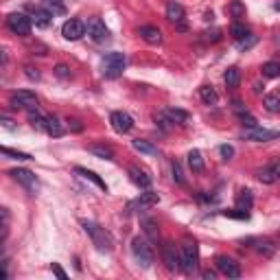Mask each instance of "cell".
<instances>
[{
    "label": "cell",
    "mask_w": 280,
    "mask_h": 280,
    "mask_svg": "<svg viewBox=\"0 0 280 280\" xmlns=\"http://www.w3.org/2000/svg\"><path fill=\"white\" fill-rule=\"evenodd\" d=\"M55 75L60 77V79H70V68H68L66 63H60V66H55Z\"/></svg>",
    "instance_id": "ab89813d"
},
{
    "label": "cell",
    "mask_w": 280,
    "mask_h": 280,
    "mask_svg": "<svg viewBox=\"0 0 280 280\" xmlns=\"http://www.w3.org/2000/svg\"><path fill=\"white\" fill-rule=\"evenodd\" d=\"M125 63H127V57L123 55V53H107V55H103V60H101L103 77H105V79H116V77H121L123 70H125Z\"/></svg>",
    "instance_id": "7a4b0ae2"
},
{
    "label": "cell",
    "mask_w": 280,
    "mask_h": 280,
    "mask_svg": "<svg viewBox=\"0 0 280 280\" xmlns=\"http://www.w3.org/2000/svg\"><path fill=\"white\" fill-rule=\"evenodd\" d=\"M274 7H276V9H278V11H280V2H276V4H274Z\"/></svg>",
    "instance_id": "f907efd6"
},
{
    "label": "cell",
    "mask_w": 280,
    "mask_h": 280,
    "mask_svg": "<svg viewBox=\"0 0 280 280\" xmlns=\"http://www.w3.org/2000/svg\"><path fill=\"white\" fill-rule=\"evenodd\" d=\"M204 35H206V37H204L206 42H219V40H221V31H219V29H213V31H206Z\"/></svg>",
    "instance_id": "7bdbcfd3"
},
{
    "label": "cell",
    "mask_w": 280,
    "mask_h": 280,
    "mask_svg": "<svg viewBox=\"0 0 280 280\" xmlns=\"http://www.w3.org/2000/svg\"><path fill=\"white\" fill-rule=\"evenodd\" d=\"M162 260H164L169 272H180V252L171 243H166L162 248Z\"/></svg>",
    "instance_id": "4fadbf2b"
},
{
    "label": "cell",
    "mask_w": 280,
    "mask_h": 280,
    "mask_svg": "<svg viewBox=\"0 0 280 280\" xmlns=\"http://www.w3.org/2000/svg\"><path fill=\"white\" fill-rule=\"evenodd\" d=\"M51 269H53V274H55L57 278H62V280H66V278H68V276H66V272H63V269H62L57 263H53V265H51Z\"/></svg>",
    "instance_id": "bcb514c9"
},
{
    "label": "cell",
    "mask_w": 280,
    "mask_h": 280,
    "mask_svg": "<svg viewBox=\"0 0 280 280\" xmlns=\"http://www.w3.org/2000/svg\"><path fill=\"white\" fill-rule=\"evenodd\" d=\"M2 156H7V158H11V160H33L29 154H22V151H13V149H9V147H2Z\"/></svg>",
    "instance_id": "d590c367"
},
{
    "label": "cell",
    "mask_w": 280,
    "mask_h": 280,
    "mask_svg": "<svg viewBox=\"0 0 280 280\" xmlns=\"http://www.w3.org/2000/svg\"><path fill=\"white\" fill-rule=\"evenodd\" d=\"M260 70H263V77H267V79H276V77H280V63L278 62H265Z\"/></svg>",
    "instance_id": "4dcf8cb0"
},
{
    "label": "cell",
    "mask_w": 280,
    "mask_h": 280,
    "mask_svg": "<svg viewBox=\"0 0 280 280\" xmlns=\"http://www.w3.org/2000/svg\"><path fill=\"white\" fill-rule=\"evenodd\" d=\"M219 154H221V158L223 160H230L234 156V147H230V145H221L219 147Z\"/></svg>",
    "instance_id": "b9f144b4"
},
{
    "label": "cell",
    "mask_w": 280,
    "mask_h": 280,
    "mask_svg": "<svg viewBox=\"0 0 280 280\" xmlns=\"http://www.w3.org/2000/svg\"><path fill=\"white\" fill-rule=\"evenodd\" d=\"M263 105L267 112H272V114H278L280 112V96L278 94H267L263 96Z\"/></svg>",
    "instance_id": "1f68e13d"
},
{
    "label": "cell",
    "mask_w": 280,
    "mask_h": 280,
    "mask_svg": "<svg viewBox=\"0 0 280 280\" xmlns=\"http://www.w3.org/2000/svg\"><path fill=\"white\" fill-rule=\"evenodd\" d=\"M256 252L269 258V256H274V252H276V245H272L269 241H256Z\"/></svg>",
    "instance_id": "d6a6232c"
},
{
    "label": "cell",
    "mask_w": 280,
    "mask_h": 280,
    "mask_svg": "<svg viewBox=\"0 0 280 280\" xmlns=\"http://www.w3.org/2000/svg\"><path fill=\"white\" fill-rule=\"evenodd\" d=\"M217 269L223 276H228V278H239L241 276V267H239V263L237 260H232L230 256H217Z\"/></svg>",
    "instance_id": "8fae6325"
},
{
    "label": "cell",
    "mask_w": 280,
    "mask_h": 280,
    "mask_svg": "<svg viewBox=\"0 0 280 280\" xmlns=\"http://www.w3.org/2000/svg\"><path fill=\"white\" fill-rule=\"evenodd\" d=\"M173 178H175V182L178 184H184V173H182V166H180V162L178 160H173Z\"/></svg>",
    "instance_id": "60d3db41"
},
{
    "label": "cell",
    "mask_w": 280,
    "mask_h": 280,
    "mask_svg": "<svg viewBox=\"0 0 280 280\" xmlns=\"http://www.w3.org/2000/svg\"><path fill=\"white\" fill-rule=\"evenodd\" d=\"M160 201L158 193H151V190H147V193H140L138 201H136V206H140V208H151V206H156Z\"/></svg>",
    "instance_id": "4316f807"
},
{
    "label": "cell",
    "mask_w": 280,
    "mask_h": 280,
    "mask_svg": "<svg viewBox=\"0 0 280 280\" xmlns=\"http://www.w3.org/2000/svg\"><path fill=\"white\" fill-rule=\"evenodd\" d=\"M254 44H256V37H254V35H248V37H243V40H239L237 46H239V51H248V48H252Z\"/></svg>",
    "instance_id": "f35d334b"
},
{
    "label": "cell",
    "mask_w": 280,
    "mask_h": 280,
    "mask_svg": "<svg viewBox=\"0 0 280 280\" xmlns=\"http://www.w3.org/2000/svg\"><path fill=\"white\" fill-rule=\"evenodd\" d=\"M204 278H208V280H215V272H210V269H206L204 274H201Z\"/></svg>",
    "instance_id": "681fc988"
},
{
    "label": "cell",
    "mask_w": 280,
    "mask_h": 280,
    "mask_svg": "<svg viewBox=\"0 0 280 280\" xmlns=\"http://www.w3.org/2000/svg\"><path fill=\"white\" fill-rule=\"evenodd\" d=\"M9 105L13 110H33V107H37V96L31 90H18L11 94Z\"/></svg>",
    "instance_id": "52a82bcc"
},
{
    "label": "cell",
    "mask_w": 280,
    "mask_h": 280,
    "mask_svg": "<svg viewBox=\"0 0 280 280\" xmlns=\"http://www.w3.org/2000/svg\"><path fill=\"white\" fill-rule=\"evenodd\" d=\"M199 96H201V101H204L206 105H215V103L219 101V94L215 92L213 86H201L199 88Z\"/></svg>",
    "instance_id": "484cf974"
},
{
    "label": "cell",
    "mask_w": 280,
    "mask_h": 280,
    "mask_svg": "<svg viewBox=\"0 0 280 280\" xmlns=\"http://www.w3.org/2000/svg\"><path fill=\"white\" fill-rule=\"evenodd\" d=\"M166 18L175 24H182V20H184V7L180 2H175V0L166 2Z\"/></svg>",
    "instance_id": "2e32d148"
},
{
    "label": "cell",
    "mask_w": 280,
    "mask_h": 280,
    "mask_svg": "<svg viewBox=\"0 0 280 280\" xmlns=\"http://www.w3.org/2000/svg\"><path fill=\"white\" fill-rule=\"evenodd\" d=\"M221 215H225V217H232V219H248V213H245V210H241V213H234V210H223Z\"/></svg>",
    "instance_id": "f6af8a7d"
},
{
    "label": "cell",
    "mask_w": 280,
    "mask_h": 280,
    "mask_svg": "<svg viewBox=\"0 0 280 280\" xmlns=\"http://www.w3.org/2000/svg\"><path fill=\"white\" fill-rule=\"evenodd\" d=\"M223 81H225V86L228 88H239V81H241V70L239 68H228L225 70V75H223Z\"/></svg>",
    "instance_id": "83f0119b"
},
{
    "label": "cell",
    "mask_w": 280,
    "mask_h": 280,
    "mask_svg": "<svg viewBox=\"0 0 280 280\" xmlns=\"http://www.w3.org/2000/svg\"><path fill=\"white\" fill-rule=\"evenodd\" d=\"M228 11L232 13L234 18H241L245 13V4L241 2V0H232V2H230V7H228Z\"/></svg>",
    "instance_id": "8d00e7d4"
},
{
    "label": "cell",
    "mask_w": 280,
    "mask_h": 280,
    "mask_svg": "<svg viewBox=\"0 0 280 280\" xmlns=\"http://www.w3.org/2000/svg\"><path fill=\"white\" fill-rule=\"evenodd\" d=\"M9 175H11V178L18 182V184H22L31 195H35L37 190H40V182H37L35 173H31L29 169H13Z\"/></svg>",
    "instance_id": "ba28073f"
},
{
    "label": "cell",
    "mask_w": 280,
    "mask_h": 280,
    "mask_svg": "<svg viewBox=\"0 0 280 280\" xmlns=\"http://www.w3.org/2000/svg\"><path fill=\"white\" fill-rule=\"evenodd\" d=\"M24 75H27L31 81H37V79H40V72H37V68H33V66H27V68H24Z\"/></svg>",
    "instance_id": "ee69618b"
},
{
    "label": "cell",
    "mask_w": 280,
    "mask_h": 280,
    "mask_svg": "<svg viewBox=\"0 0 280 280\" xmlns=\"http://www.w3.org/2000/svg\"><path fill=\"white\" fill-rule=\"evenodd\" d=\"M131 254H134V258L138 260V265L142 269H149L151 263H154V249H151L149 241L142 237H136L131 241Z\"/></svg>",
    "instance_id": "277c9868"
},
{
    "label": "cell",
    "mask_w": 280,
    "mask_h": 280,
    "mask_svg": "<svg viewBox=\"0 0 280 280\" xmlns=\"http://www.w3.org/2000/svg\"><path fill=\"white\" fill-rule=\"evenodd\" d=\"M140 37L147 44H160L162 42V33L158 27H140Z\"/></svg>",
    "instance_id": "ffe728a7"
},
{
    "label": "cell",
    "mask_w": 280,
    "mask_h": 280,
    "mask_svg": "<svg viewBox=\"0 0 280 280\" xmlns=\"http://www.w3.org/2000/svg\"><path fill=\"white\" fill-rule=\"evenodd\" d=\"M197 263H199V254H197V245L195 243H184L180 249V269L184 274H195L197 272Z\"/></svg>",
    "instance_id": "3957f363"
},
{
    "label": "cell",
    "mask_w": 280,
    "mask_h": 280,
    "mask_svg": "<svg viewBox=\"0 0 280 280\" xmlns=\"http://www.w3.org/2000/svg\"><path fill=\"white\" fill-rule=\"evenodd\" d=\"M258 180L263 182V184H274L276 180H280V158L269 162L267 166H263V169L258 171Z\"/></svg>",
    "instance_id": "7c38bea8"
},
{
    "label": "cell",
    "mask_w": 280,
    "mask_h": 280,
    "mask_svg": "<svg viewBox=\"0 0 280 280\" xmlns=\"http://www.w3.org/2000/svg\"><path fill=\"white\" fill-rule=\"evenodd\" d=\"M164 114L169 116L173 123H178V125H184V123H188L190 114L186 110H180V107H169V110H164Z\"/></svg>",
    "instance_id": "7402d4cb"
},
{
    "label": "cell",
    "mask_w": 280,
    "mask_h": 280,
    "mask_svg": "<svg viewBox=\"0 0 280 280\" xmlns=\"http://www.w3.org/2000/svg\"><path fill=\"white\" fill-rule=\"evenodd\" d=\"M31 24L33 20L29 16H24V13H9L7 16V29L13 33V35H22L27 37L29 33H31Z\"/></svg>",
    "instance_id": "5b68a950"
},
{
    "label": "cell",
    "mask_w": 280,
    "mask_h": 280,
    "mask_svg": "<svg viewBox=\"0 0 280 280\" xmlns=\"http://www.w3.org/2000/svg\"><path fill=\"white\" fill-rule=\"evenodd\" d=\"M278 96H280V90H278Z\"/></svg>",
    "instance_id": "816d5d0a"
},
{
    "label": "cell",
    "mask_w": 280,
    "mask_h": 280,
    "mask_svg": "<svg viewBox=\"0 0 280 280\" xmlns=\"http://www.w3.org/2000/svg\"><path fill=\"white\" fill-rule=\"evenodd\" d=\"M110 123H112L116 134H127V131L134 129V119H131L127 112H112Z\"/></svg>",
    "instance_id": "9c48e42d"
},
{
    "label": "cell",
    "mask_w": 280,
    "mask_h": 280,
    "mask_svg": "<svg viewBox=\"0 0 280 280\" xmlns=\"http://www.w3.org/2000/svg\"><path fill=\"white\" fill-rule=\"evenodd\" d=\"M230 33H232V35H234V40H243V37H248L249 35V31H248V29H245L243 27V24H241V22H234L232 24V27H230Z\"/></svg>",
    "instance_id": "836d02e7"
},
{
    "label": "cell",
    "mask_w": 280,
    "mask_h": 280,
    "mask_svg": "<svg viewBox=\"0 0 280 280\" xmlns=\"http://www.w3.org/2000/svg\"><path fill=\"white\" fill-rule=\"evenodd\" d=\"M131 147H134L136 151H140V154H145V156H156V154H158V149H156L151 142L140 140V138H136L134 142H131Z\"/></svg>",
    "instance_id": "f1b7e54d"
},
{
    "label": "cell",
    "mask_w": 280,
    "mask_h": 280,
    "mask_svg": "<svg viewBox=\"0 0 280 280\" xmlns=\"http://www.w3.org/2000/svg\"><path fill=\"white\" fill-rule=\"evenodd\" d=\"M188 166H190L193 173H201V171H204V158H201V151H197V149L188 151Z\"/></svg>",
    "instance_id": "cb8c5ba5"
},
{
    "label": "cell",
    "mask_w": 280,
    "mask_h": 280,
    "mask_svg": "<svg viewBox=\"0 0 280 280\" xmlns=\"http://www.w3.org/2000/svg\"><path fill=\"white\" fill-rule=\"evenodd\" d=\"M129 180L134 182L136 186H140V188H149L151 186V175L147 173V171L138 169V166H129Z\"/></svg>",
    "instance_id": "5bb4252c"
},
{
    "label": "cell",
    "mask_w": 280,
    "mask_h": 280,
    "mask_svg": "<svg viewBox=\"0 0 280 280\" xmlns=\"http://www.w3.org/2000/svg\"><path fill=\"white\" fill-rule=\"evenodd\" d=\"M86 29H88V35H90L96 44H105V42L112 40L110 29L105 27V22H103L101 18H90L86 24Z\"/></svg>",
    "instance_id": "8992f818"
},
{
    "label": "cell",
    "mask_w": 280,
    "mask_h": 280,
    "mask_svg": "<svg viewBox=\"0 0 280 280\" xmlns=\"http://www.w3.org/2000/svg\"><path fill=\"white\" fill-rule=\"evenodd\" d=\"M86 31L88 29L81 20H66L63 22V27H62V35L66 37V40H70V42L81 40V37L86 35Z\"/></svg>",
    "instance_id": "30bf717a"
},
{
    "label": "cell",
    "mask_w": 280,
    "mask_h": 280,
    "mask_svg": "<svg viewBox=\"0 0 280 280\" xmlns=\"http://www.w3.org/2000/svg\"><path fill=\"white\" fill-rule=\"evenodd\" d=\"M75 173H77V175H81L83 180L92 182V184H94V186H99V188L103 190V193H107V184H105V182H103V180H101L96 173H92V171H88V169H81V166H77V169H75Z\"/></svg>",
    "instance_id": "d6986e66"
},
{
    "label": "cell",
    "mask_w": 280,
    "mask_h": 280,
    "mask_svg": "<svg viewBox=\"0 0 280 280\" xmlns=\"http://www.w3.org/2000/svg\"><path fill=\"white\" fill-rule=\"evenodd\" d=\"M27 112H29V123H31L33 129L46 131V121H48V116L40 114V112H37V107H33V110H27Z\"/></svg>",
    "instance_id": "ac0fdd59"
},
{
    "label": "cell",
    "mask_w": 280,
    "mask_h": 280,
    "mask_svg": "<svg viewBox=\"0 0 280 280\" xmlns=\"http://www.w3.org/2000/svg\"><path fill=\"white\" fill-rule=\"evenodd\" d=\"M88 151L101 160H114V149H112L110 145H90Z\"/></svg>",
    "instance_id": "44dd1931"
},
{
    "label": "cell",
    "mask_w": 280,
    "mask_h": 280,
    "mask_svg": "<svg viewBox=\"0 0 280 280\" xmlns=\"http://www.w3.org/2000/svg\"><path fill=\"white\" fill-rule=\"evenodd\" d=\"M232 110L237 112L239 116H241V114H248V110H245V105H243L241 101H234V103H232Z\"/></svg>",
    "instance_id": "7dc6e473"
},
{
    "label": "cell",
    "mask_w": 280,
    "mask_h": 280,
    "mask_svg": "<svg viewBox=\"0 0 280 280\" xmlns=\"http://www.w3.org/2000/svg\"><path fill=\"white\" fill-rule=\"evenodd\" d=\"M241 125L248 127V129H256L258 123H256V119H254V116L248 112V114H241Z\"/></svg>",
    "instance_id": "74e56055"
},
{
    "label": "cell",
    "mask_w": 280,
    "mask_h": 280,
    "mask_svg": "<svg viewBox=\"0 0 280 280\" xmlns=\"http://www.w3.org/2000/svg\"><path fill=\"white\" fill-rule=\"evenodd\" d=\"M248 140H254V142H267V140H274L280 136V131H272V129H260V127H256V129L248 131Z\"/></svg>",
    "instance_id": "9a60e30c"
},
{
    "label": "cell",
    "mask_w": 280,
    "mask_h": 280,
    "mask_svg": "<svg viewBox=\"0 0 280 280\" xmlns=\"http://www.w3.org/2000/svg\"><path fill=\"white\" fill-rule=\"evenodd\" d=\"M278 63H280V60H278Z\"/></svg>",
    "instance_id": "f5cc1de1"
},
{
    "label": "cell",
    "mask_w": 280,
    "mask_h": 280,
    "mask_svg": "<svg viewBox=\"0 0 280 280\" xmlns=\"http://www.w3.org/2000/svg\"><path fill=\"white\" fill-rule=\"evenodd\" d=\"M81 225H83V230H86V234L90 237L92 245H94L99 252H112V248H114V241H112L110 232H105V228H101L99 223H94V221H88V219H81Z\"/></svg>",
    "instance_id": "6da1fadb"
},
{
    "label": "cell",
    "mask_w": 280,
    "mask_h": 280,
    "mask_svg": "<svg viewBox=\"0 0 280 280\" xmlns=\"http://www.w3.org/2000/svg\"><path fill=\"white\" fill-rule=\"evenodd\" d=\"M252 204H254L252 190H248V188L239 190V195H237V208L239 210H249V208H252Z\"/></svg>",
    "instance_id": "603a6c76"
},
{
    "label": "cell",
    "mask_w": 280,
    "mask_h": 280,
    "mask_svg": "<svg viewBox=\"0 0 280 280\" xmlns=\"http://www.w3.org/2000/svg\"><path fill=\"white\" fill-rule=\"evenodd\" d=\"M140 225L145 228V234H147V237H149L151 241H158V225H156L154 219L142 217V219H140Z\"/></svg>",
    "instance_id": "f546056e"
},
{
    "label": "cell",
    "mask_w": 280,
    "mask_h": 280,
    "mask_svg": "<svg viewBox=\"0 0 280 280\" xmlns=\"http://www.w3.org/2000/svg\"><path fill=\"white\" fill-rule=\"evenodd\" d=\"M68 129H70V131H81V129H83V125H81L79 121L72 119V121H68Z\"/></svg>",
    "instance_id": "c3c4849f"
},
{
    "label": "cell",
    "mask_w": 280,
    "mask_h": 280,
    "mask_svg": "<svg viewBox=\"0 0 280 280\" xmlns=\"http://www.w3.org/2000/svg\"><path fill=\"white\" fill-rule=\"evenodd\" d=\"M33 16H31V20L37 24V27H48L51 24V18H53V13L48 11L46 7H33Z\"/></svg>",
    "instance_id": "e0dca14e"
},
{
    "label": "cell",
    "mask_w": 280,
    "mask_h": 280,
    "mask_svg": "<svg viewBox=\"0 0 280 280\" xmlns=\"http://www.w3.org/2000/svg\"><path fill=\"white\" fill-rule=\"evenodd\" d=\"M63 125L60 123V119H57V116H48V121H46V134L48 136H63Z\"/></svg>",
    "instance_id": "d4e9b609"
},
{
    "label": "cell",
    "mask_w": 280,
    "mask_h": 280,
    "mask_svg": "<svg viewBox=\"0 0 280 280\" xmlns=\"http://www.w3.org/2000/svg\"><path fill=\"white\" fill-rule=\"evenodd\" d=\"M44 2V7L48 9V11L55 16V13H63L66 9H63V4H62V0H42Z\"/></svg>",
    "instance_id": "e575fe53"
}]
</instances>
